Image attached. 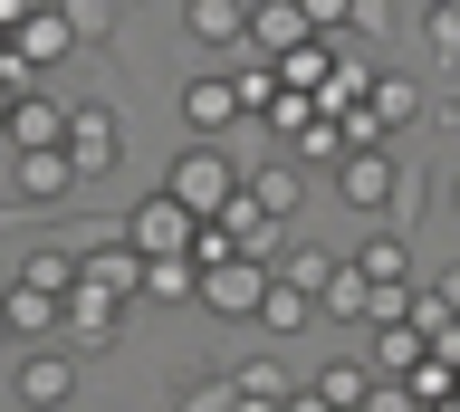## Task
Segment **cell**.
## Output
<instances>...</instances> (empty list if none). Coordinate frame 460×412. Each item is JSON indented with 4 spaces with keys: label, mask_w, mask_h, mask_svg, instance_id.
<instances>
[{
    "label": "cell",
    "mask_w": 460,
    "mask_h": 412,
    "mask_svg": "<svg viewBox=\"0 0 460 412\" xmlns=\"http://www.w3.org/2000/svg\"><path fill=\"white\" fill-rule=\"evenodd\" d=\"M355 268H365L374 288H412V250H402V231H365V240H355Z\"/></svg>",
    "instance_id": "obj_22"
},
{
    "label": "cell",
    "mask_w": 460,
    "mask_h": 412,
    "mask_svg": "<svg viewBox=\"0 0 460 412\" xmlns=\"http://www.w3.org/2000/svg\"><path fill=\"white\" fill-rule=\"evenodd\" d=\"M269 268H279V278H288V288H326V278H336V259H326V250H316V240H279V259H269Z\"/></svg>",
    "instance_id": "obj_26"
},
{
    "label": "cell",
    "mask_w": 460,
    "mask_h": 412,
    "mask_svg": "<svg viewBox=\"0 0 460 412\" xmlns=\"http://www.w3.org/2000/svg\"><path fill=\"white\" fill-rule=\"evenodd\" d=\"M77 383H86V364L58 346V336H39V346L10 364V403H20V412H67V403H77Z\"/></svg>",
    "instance_id": "obj_3"
},
{
    "label": "cell",
    "mask_w": 460,
    "mask_h": 412,
    "mask_svg": "<svg viewBox=\"0 0 460 412\" xmlns=\"http://www.w3.org/2000/svg\"><path fill=\"white\" fill-rule=\"evenodd\" d=\"M0 288H10V268H0Z\"/></svg>",
    "instance_id": "obj_35"
},
{
    "label": "cell",
    "mask_w": 460,
    "mask_h": 412,
    "mask_svg": "<svg viewBox=\"0 0 460 412\" xmlns=\"http://www.w3.org/2000/svg\"><path fill=\"white\" fill-rule=\"evenodd\" d=\"M172 412H240V383L201 364V374H182V393H172Z\"/></svg>",
    "instance_id": "obj_27"
},
{
    "label": "cell",
    "mask_w": 460,
    "mask_h": 412,
    "mask_svg": "<svg viewBox=\"0 0 460 412\" xmlns=\"http://www.w3.org/2000/svg\"><path fill=\"white\" fill-rule=\"evenodd\" d=\"M0 346H10V307H0Z\"/></svg>",
    "instance_id": "obj_34"
},
{
    "label": "cell",
    "mask_w": 460,
    "mask_h": 412,
    "mask_svg": "<svg viewBox=\"0 0 460 412\" xmlns=\"http://www.w3.org/2000/svg\"><path fill=\"white\" fill-rule=\"evenodd\" d=\"M326 173H336V202L345 211H365V221L394 211V221H402V192H412V182H402V153L394 145H345Z\"/></svg>",
    "instance_id": "obj_1"
},
{
    "label": "cell",
    "mask_w": 460,
    "mask_h": 412,
    "mask_svg": "<svg viewBox=\"0 0 460 412\" xmlns=\"http://www.w3.org/2000/svg\"><path fill=\"white\" fill-rule=\"evenodd\" d=\"M240 116H250V106H240V87H230V67H221V77H182V125H192V135L230 145Z\"/></svg>",
    "instance_id": "obj_13"
},
{
    "label": "cell",
    "mask_w": 460,
    "mask_h": 412,
    "mask_svg": "<svg viewBox=\"0 0 460 412\" xmlns=\"http://www.w3.org/2000/svg\"><path fill=\"white\" fill-rule=\"evenodd\" d=\"M259 297H269V259H211L192 307L221 317V326H259Z\"/></svg>",
    "instance_id": "obj_6"
},
{
    "label": "cell",
    "mask_w": 460,
    "mask_h": 412,
    "mask_svg": "<svg viewBox=\"0 0 460 412\" xmlns=\"http://www.w3.org/2000/svg\"><path fill=\"white\" fill-rule=\"evenodd\" d=\"M316 393H326V403H336V412H365V393H374V364H365V355H326V364H316Z\"/></svg>",
    "instance_id": "obj_21"
},
{
    "label": "cell",
    "mask_w": 460,
    "mask_h": 412,
    "mask_svg": "<svg viewBox=\"0 0 460 412\" xmlns=\"http://www.w3.org/2000/svg\"><path fill=\"white\" fill-rule=\"evenodd\" d=\"M422 355H431V336H422L412 317H374V326H365V364H374V374H394V383H402Z\"/></svg>",
    "instance_id": "obj_15"
},
{
    "label": "cell",
    "mask_w": 460,
    "mask_h": 412,
    "mask_svg": "<svg viewBox=\"0 0 460 412\" xmlns=\"http://www.w3.org/2000/svg\"><path fill=\"white\" fill-rule=\"evenodd\" d=\"M77 288H106V297H125V307H144V250L125 231L96 240V250H77Z\"/></svg>",
    "instance_id": "obj_11"
},
{
    "label": "cell",
    "mask_w": 460,
    "mask_h": 412,
    "mask_svg": "<svg viewBox=\"0 0 460 412\" xmlns=\"http://www.w3.org/2000/svg\"><path fill=\"white\" fill-rule=\"evenodd\" d=\"M279 412H336V403H326V393H316V383H297V393H288Z\"/></svg>",
    "instance_id": "obj_32"
},
{
    "label": "cell",
    "mask_w": 460,
    "mask_h": 412,
    "mask_svg": "<svg viewBox=\"0 0 460 412\" xmlns=\"http://www.w3.org/2000/svg\"><path fill=\"white\" fill-rule=\"evenodd\" d=\"M192 231H201V211H182L164 182H154L135 211H125V240H135L144 259H172V250H192Z\"/></svg>",
    "instance_id": "obj_8"
},
{
    "label": "cell",
    "mask_w": 460,
    "mask_h": 412,
    "mask_svg": "<svg viewBox=\"0 0 460 412\" xmlns=\"http://www.w3.org/2000/svg\"><path fill=\"white\" fill-rule=\"evenodd\" d=\"M58 10H67V30H77L86 48H106L115 20H125V0H58Z\"/></svg>",
    "instance_id": "obj_28"
},
{
    "label": "cell",
    "mask_w": 460,
    "mask_h": 412,
    "mask_svg": "<svg viewBox=\"0 0 460 412\" xmlns=\"http://www.w3.org/2000/svg\"><path fill=\"white\" fill-rule=\"evenodd\" d=\"M0 145H10V153H29V145H67V96L20 87V96H10V125H0Z\"/></svg>",
    "instance_id": "obj_14"
},
{
    "label": "cell",
    "mask_w": 460,
    "mask_h": 412,
    "mask_svg": "<svg viewBox=\"0 0 460 412\" xmlns=\"http://www.w3.org/2000/svg\"><path fill=\"white\" fill-rule=\"evenodd\" d=\"M259 326H269V336H297V326H316V297H307V288H288L279 268H269V297H259Z\"/></svg>",
    "instance_id": "obj_24"
},
{
    "label": "cell",
    "mask_w": 460,
    "mask_h": 412,
    "mask_svg": "<svg viewBox=\"0 0 460 412\" xmlns=\"http://www.w3.org/2000/svg\"><path fill=\"white\" fill-rule=\"evenodd\" d=\"M422 58L451 77L460 67V0H422Z\"/></svg>",
    "instance_id": "obj_25"
},
{
    "label": "cell",
    "mask_w": 460,
    "mask_h": 412,
    "mask_svg": "<svg viewBox=\"0 0 460 412\" xmlns=\"http://www.w3.org/2000/svg\"><path fill=\"white\" fill-rule=\"evenodd\" d=\"M182 39L192 48H250V0H182Z\"/></svg>",
    "instance_id": "obj_16"
},
{
    "label": "cell",
    "mask_w": 460,
    "mask_h": 412,
    "mask_svg": "<svg viewBox=\"0 0 460 412\" xmlns=\"http://www.w3.org/2000/svg\"><path fill=\"white\" fill-rule=\"evenodd\" d=\"M201 297V259L172 250V259H144V307H192Z\"/></svg>",
    "instance_id": "obj_19"
},
{
    "label": "cell",
    "mask_w": 460,
    "mask_h": 412,
    "mask_svg": "<svg viewBox=\"0 0 460 412\" xmlns=\"http://www.w3.org/2000/svg\"><path fill=\"white\" fill-rule=\"evenodd\" d=\"M58 346L77 355H115L125 346V297H106V288H67V307H58Z\"/></svg>",
    "instance_id": "obj_5"
},
{
    "label": "cell",
    "mask_w": 460,
    "mask_h": 412,
    "mask_svg": "<svg viewBox=\"0 0 460 412\" xmlns=\"http://www.w3.org/2000/svg\"><path fill=\"white\" fill-rule=\"evenodd\" d=\"M297 10H307V30H316V39H336L345 20H355V0H297Z\"/></svg>",
    "instance_id": "obj_29"
},
{
    "label": "cell",
    "mask_w": 460,
    "mask_h": 412,
    "mask_svg": "<svg viewBox=\"0 0 460 412\" xmlns=\"http://www.w3.org/2000/svg\"><path fill=\"white\" fill-rule=\"evenodd\" d=\"M67 163H77V182H106L125 163V116L106 96H67Z\"/></svg>",
    "instance_id": "obj_4"
},
{
    "label": "cell",
    "mask_w": 460,
    "mask_h": 412,
    "mask_svg": "<svg viewBox=\"0 0 460 412\" xmlns=\"http://www.w3.org/2000/svg\"><path fill=\"white\" fill-rule=\"evenodd\" d=\"M365 412H422V403H412V383H394V374H374V393H365Z\"/></svg>",
    "instance_id": "obj_30"
},
{
    "label": "cell",
    "mask_w": 460,
    "mask_h": 412,
    "mask_svg": "<svg viewBox=\"0 0 460 412\" xmlns=\"http://www.w3.org/2000/svg\"><path fill=\"white\" fill-rule=\"evenodd\" d=\"M240 192H250L269 221H297V202H307V163H297V153H240Z\"/></svg>",
    "instance_id": "obj_9"
},
{
    "label": "cell",
    "mask_w": 460,
    "mask_h": 412,
    "mask_svg": "<svg viewBox=\"0 0 460 412\" xmlns=\"http://www.w3.org/2000/svg\"><path fill=\"white\" fill-rule=\"evenodd\" d=\"M0 182H10L29 211H58L67 192H77V163H67V145H29V153L0 145Z\"/></svg>",
    "instance_id": "obj_7"
},
{
    "label": "cell",
    "mask_w": 460,
    "mask_h": 412,
    "mask_svg": "<svg viewBox=\"0 0 460 412\" xmlns=\"http://www.w3.org/2000/svg\"><path fill=\"white\" fill-rule=\"evenodd\" d=\"M230 383H240V412H279L288 393H297V374H288L279 355H250V364H230Z\"/></svg>",
    "instance_id": "obj_20"
},
{
    "label": "cell",
    "mask_w": 460,
    "mask_h": 412,
    "mask_svg": "<svg viewBox=\"0 0 460 412\" xmlns=\"http://www.w3.org/2000/svg\"><path fill=\"white\" fill-rule=\"evenodd\" d=\"M10 58H20L29 77H39V67H67V58H77V30H67V10H58V0H39L20 30H10Z\"/></svg>",
    "instance_id": "obj_12"
},
{
    "label": "cell",
    "mask_w": 460,
    "mask_h": 412,
    "mask_svg": "<svg viewBox=\"0 0 460 412\" xmlns=\"http://www.w3.org/2000/svg\"><path fill=\"white\" fill-rule=\"evenodd\" d=\"M365 116H374V135H412V125L431 116V77H412V67H374Z\"/></svg>",
    "instance_id": "obj_10"
},
{
    "label": "cell",
    "mask_w": 460,
    "mask_h": 412,
    "mask_svg": "<svg viewBox=\"0 0 460 412\" xmlns=\"http://www.w3.org/2000/svg\"><path fill=\"white\" fill-rule=\"evenodd\" d=\"M0 307H10V336H20V346H39V336H58V307H67V297H39V288H20V278H10V288H0Z\"/></svg>",
    "instance_id": "obj_23"
},
{
    "label": "cell",
    "mask_w": 460,
    "mask_h": 412,
    "mask_svg": "<svg viewBox=\"0 0 460 412\" xmlns=\"http://www.w3.org/2000/svg\"><path fill=\"white\" fill-rule=\"evenodd\" d=\"M441 202H451V211H460V163H451V182H441Z\"/></svg>",
    "instance_id": "obj_33"
},
{
    "label": "cell",
    "mask_w": 460,
    "mask_h": 412,
    "mask_svg": "<svg viewBox=\"0 0 460 412\" xmlns=\"http://www.w3.org/2000/svg\"><path fill=\"white\" fill-rule=\"evenodd\" d=\"M20 87H29V67L10 58V48H0V125H10V96H20Z\"/></svg>",
    "instance_id": "obj_31"
},
{
    "label": "cell",
    "mask_w": 460,
    "mask_h": 412,
    "mask_svg": "<svg viewBox=\"0 0 460 412\" xmlns=\"http://www.w3.org/2000/svg\"><path fill=\"white\" fill-rule=\"evenodd\" d=\"M20 288H39V297H67L77 288V250L67 240H39V250H20V268H10Z\"/></svg>",
    "instance_id": "obj_18"
},
{
    "label": "cell",
    "mask_w": 460,
    "mask_h": 412,
    "mask_svg": "<svg viewBox=\"0 0 460 412\" xmlns=\"http://www.w3.org/2000/svg\"><path fill=\"white\" fill-rule=\"evenodd\" d=\"M164 192H172L182 211H201V221H211V211H221L230 192H240V153H230V145H211V135H192V145L172 153Z\"/></svg>",
    "instance_id": "obj_2"
},
{
    "label": "cell",
    "mask_w": 460,
    "mask_h": 412,
    "mask_svg": "<svg viewBox=\"0 0 460 412\" xmlns=\"http://www.w3.org/2000/svg\"><path fill=\"white\" fill-rule=\"evenodd\" d=\"M297 39H316L297 0H250V48H259V58H288Z\"/></svg>",
    "instance_id": "obj_17"
}]
</instances>
